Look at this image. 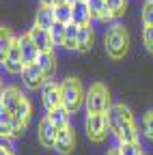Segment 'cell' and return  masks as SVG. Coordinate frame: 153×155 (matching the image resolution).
<instances>
[{"mask_svg":"<svg viewBox=\"0 0 153 155\" xmlns=\"http://www.w3.org/2000/svg\"><path fill=\"white\" fill-rule=\"evenodd\" d=\"M127 45H129V37H127V30L123 26H112L110 32L106 35V52L110 58H123L125 52H127Z\"/></svg>","mask_w":153,"mask_h":155,"instance_id":"1","label":"cell"},{"mask_svg":"<svg viewBox=\"0 0 153 155\" xmlns=\"http://www.w3.org/2000/svg\"><path fill=\"white\" fill-rule=\"evenodd\" d=\"M61 93H63V108H67L71 114L80 108V104L86 97L80 86V80H75V78H67L61 82Z\"/></svg>","mask_w":153,"mask_h":155,"instance_id":"2","label":"cell"},{"mask_svg":"<svg viewBox=\"0 0 153 155\" xmlns=\"http://www.w3.org/2000/svg\"><path fill=\"white\" fill-rule=\"evenodd\" d=\"M84 104H86V112L88 114H95V112H108V108L112 106L110 104V95H108V88L104 84H93L84 97Z\"/></svg>","mask_w":153,"mask_h":155,"instance_id":"3","label":"cell"},{"mask_svg":"<svg viewBox=\"0 0 153 155\" xmlns=\"http://www.w3.org/2000/svg\"><path fill=\"white\" fill-rule=\"evenodd\" d=\"M84 127H86L88 138H91V140H95V142L104 140V138H106V134H108V131H112V127H110V123H108V114H106V112H95V114H88V116H86Z\"/></svg>","mask_w":153,"mask_h":155,"instance_id":"4","label":"cell"},{"mask_svg":"<svg viewBox=\"0 0 153 155\" xmlns=\"http://www.w3.org/2000/svg\"><path fill=\"white\" fill-rule=\"evenodd\" d=\"M41 97H43V106L45 110H54V108H58L63 106V93H61V84H56L54 80H48L43 82L41 86Z\"/></svg>","mask_w":153,"mask_h":155,"instance_id":"5","label":"cell"},{"mask_svg":"<svg viewBox=\"0 0 153 155\" xmlns=\"http://www.w3.org/2000/svg\"><path fill=\"white\" fill-rule=\"evenodd\" d=\"M22 80H24V86L28 91H41L43 82L48 80V75L41 71V67L32 63V65H26L24 71H22Z\"/></svg>","mask_w":153,"mask_h":155,"instance_id":"6","label":"cell"},{"mask_svg":"<svg viewBox=\"0 0 153 155\" xmlns=\"http://www.w3.org/2000/svg\"><path fill=\"white\" fill-rule=\"evenodd\" d=\"M108 123H110V127H112V134H117L121 127H125L127 123H134V119H131V112L125 108V106H110L108 108Z\"/></svg>","mask_w":153,"mask_h":155,"instance_id":"7","label":"cell"},{"mask_svg":"<svg viewBox=\"0 0 153 155\" xmlns=\"http://www.w3.org/2000/svg\"><path fill=\"white\" fill-rule=\"evenodd\" d=\"M37 136H39V142L45 149H54L56 147V136H58V127L45 116V119L39 123V127H37Z\"/></svg>","mask_w":153,"mask_h":155,"instance_id":"8","label":"cell"},{"mask_svg":"<svg viewBox=\"0 0 153 155\" xmlns=\"http://www.w3.org/2000/svg\"><path fill=\"white\" fill-rule=\"evenodd\" d=\"M28 35H30L32 41H35V45L39 48V52H52L54 50V41H52V35H50L48 28H41V26L35 24Z\"/></svg>","mask_w":153,"mask_h":155,"instance_id":"9","label":"cell"},{"mask_svg":"<svg viewBox=\"0 0 153 155\" xmlns=\"http://www.w3.org/2000/svg\"><path fill=\"white\" fill-rule=\"evenodd\" d=\"M73 144H75V136H73V129L67 125V127H61L58 129V136H56V151L61 155H67L73 151Z\"/></svg>","mask_w":153,"mask_h":155,"instance_id":"10","label":"cell"},{"mask_svg":"<svg viewBox=\"0 0 153 155\" xmlns=\"http://www.w3.org/2000/svg\"><path fill=\"white\" fill-rule=\"evenodd\" d=\"M91 9H88V0H78L71 5V22H75L78 26L91 24Z\"/></svg>","mask_w":153,"mask_h":155,"instance_id":"11","label":"cell"},{"mask_svg":"<svg viewBox=\"0 0 153 155\" xmlns=\"http://www.w3.org/2000/svg\"><path fill=\"white\" fill-rule=\"evenodd\" d=\"M20 50H22L24 65H32V63H37V58H39V48L35 45V41L30 39V35H24V37L20 39Z\"/></svg>","mask_w":153,"mask_h":155,"instance_id":"12","label":"cell"},{"mask_svg":"<svg viewBox=\"0 0 153 155\" xmlns=\"http://www.w3.org/2000/svg\"><path fill=\"white\" fill-rule=\"evenodd\" d=\"M22 99H24V95L17 91V88H5L2 95H0V106L7 108L9 112H13L17 106L22 104Z\"/></svg>","mask_w":153,"mask_h":155,"instance_id":"13","label":"cell"},{"mask_svg":"<svg viewBox=\"0 0 153 155\" xmlns=\"http://www.w3.org/2000/svg\"><path fill=\"white\" fill-rule=\"evenodd\" d=\"M56 22V17H54V9L52 7H39V11H37V17H35V24L37 26H41V28H52V24Z\"/></svg>","mask_w":153,"mask_h":155,"instance_id":"14","label":"cell"},{"mask_svg":"<svg viewBox=\"0 0 153 155\" xmlns=\"http://www.w3.org/2000/svg\"><path fill=\"white\" fill-rule=\"evenodd\" d=\"M69 110L67 108H63V106H58V108H54V110H48V119L56 125V127H67L69 125Z\"/></svg>","mask_w":153,"mask_h":155,"instance_id":"15","label":"cell"},{"mask_svg":"<svg viewBox=\"0 0 153 155\" xmlns=\"http://www.w3.org/2000/svg\"><path fill=\"white\" fill-rule=\"evenodd\" d=\"M78 35H80V26L75 22H69L67 28H65V43H63V48L78 50Z\"/></svg>","mask_w":153,"mask_h":155,"instance_id":"16","label":"cell"},{"mask_svg":"<svg viewBox=\"0 0 153 155\" xmlns=\"http://www.w3.org/2000/svg\"><path fill=\"white\" fill-rule=\"evenodd\" d=\"M93 45V28L91 24L80 26V35H78V52H88Z\"/></svg>","mask_w":153,"mask_h":155,"instance_id":"17","label":"cell"},{"mask_svg":"<svg viewBox=\"0 0 153 155\" xmlns=\"http://www.w3.org/2000/svg\"><path fill=\"white\" fill-rule=\"evenodd\" d=\"M37 65H39V67H41V71L50 78V75H52V71L56 69V58H54V54H52V52H39Z\"/></svg>","mask_w":153,"mask_h":155,"instance_id":"18","label":"cell"},{"mask_svg":"<svg viewBox=\"0 0 153 155\" xmlns=\"http://www.w3.org/2000/svg\"><path fill=\"white\" fill-rule=\"evenodd\" d=\"M114 136L119 138V142H138V131H136V125H134V123H127Z\"/></svg>","mask_w":153,"mask_h":155,"instance_id":"19","label":"cell"},{"mask_svg":"<svg viewBox=\"0 0 153 155\" xmlns=\"http://www.w3.org/2000/svg\"><path fill=\"white\" fill-rule=\"evenodd\" d=\"M52 9H54L56 22H63V24H69L71 22V5L69 2H56Z\"/></svg>","mask_w":153,"mask_h":155,"instance_id":"20","label":"cell"},{"mask_svg":"<svg viewBox=\"0 0 153 155\" xmlns=\"http://www.w3.org/2000/svg\"><path fill=\"white\" fill-rule=\"evenodd\" d=\"M65 28H67V24H63V22H54V24H52L50 35H52L54 45H63V43H65Z\"/></svg>","mask_w":153,"mask_h":155,"instance_id":"21","label":"cell"},{"mask_svg":"<svg viewBox=\"0 0 153 155\" xmlns=\"http://www.w3.org/2000/svg\"><path fill=\"white\" fill-rule=\"evenodd\" d=\"M88 9L93 19H101L108 7H106V0H88Z\"/></svg>","mask_w":153,"mask_h":155,"instance_id":"22","label":"cell"},{"mask_svg":"<svg viewBox=\"0 0 153 155\" xmlns=\"http://www.w3.org/2000/svg\"><path fill=\"white\" fill-rule=\"evenodd\" d=\"M119 151L121 155H142L138 142H119Z\"/></svg>","mask_w":153,"mask_h":155,"instance_id":"23","label":"cell"},{"mask_svg":"<svg viewBox=\"0 0 153 155\" xmlns=\"http://www.w3.org/2000/svg\"><path fill=\"white\" fill-rule=\"evenodd\" d=\"M13 41H15V39H13V37H9V32L5 30V32H2V39H0V58H2V61H5V56L9 54V50H11Z\"/></svg>","mask_w":153,"mask_h":155,"instance_id":"24","label":"cell"},{"mask_svg":"<svg viewBox=\"0 0 153 155\" xmlns=\"http://www.w3.org/2000/svg\"><path fill=\"white\" fill-rule=\"evenodd\" d=\"M2 65H5V69H7L9 73H13V75L22 73V71H24V67H26L22 61H9V58H5V61H2Z\"/></svg>","mask_w":153,"mask_h":155,"instance_id":"25","label":"cell"},{"mask_svg":"<svg viewBox=\"0 0 153 155\" xmlns=\"http://www.w3.org/2000/svg\"><path fill=\"white\" fill-rule=\"evenodd\" d=\"M106 7L114 13V17L117 15H121L123 11H125V7H127V0H106Z\"/></svg>","mask_w":153,"mask_h":155,"instance_id":"26","label":"cell"},{"mask_svg":"<svg viewBox=\"0 0 153 155\" xmlns=\"http://www.w3.org/2000/svg\"><path fill=\"white\" fill-rule=\"evenodd\" d=\"M142 24L153 26V2H149V0L142 5Z\"/></svg>","mask_w":153,"mask_h":155,"instance_id":"27","label":"cell"},{"mask_svg":"<svg viewBox=\"0 0 153 155\" xmlns=\"http://www.w3.org/2000/svg\"><path fill=\"white\" fill-rule=\"evenodd\" d=\"M142 131H145V136H147L149 140H153V112L147 114V119L142 123Z\"/></svg>","mask_w":153,"mask_h":155,"instance_id":"28","label":"cell"},{"mask_svg":"<svg viewBox=\"0 0 153 155\" xmlns=\"http://www.w3.org/2000/svg\"><path fill=\"white\" fill-rule=\"evenodd\" d=\"M142 41H145L147 50L153 52V26H145V30H142Z\"/></svg>","mask_w":153,"mask_h":155,"instance_id":"29","label":"cell"},{"mask_svg":"<svg viewBox=\"0 0 153 155\" xmlns=\"http://www.w3.org/2000/svg\"><path fill=\"white\" fill-rule=\"evenodd\" d=\"M43 7H54V0H39Z\"/></svg>","mask_w":153,"mask_h":155,"instance_id":"30","label":"cell"},{"mask_svg":"<svg viewBox=\"0 0 153 155\" xmlns=\"http://www.w3.org/2000/svg\"><path fill=\"white\" fill-rule=\"evenodd\" d=\"M108 155H121V151H119V147H117V149H112V151H108Z\"/></svg>","mask_w":153,"mask_h":155,"instance_id":"31","label":"cell"},{"mask_svg":"<svg viewBox=\"0 0 153 155\" xmlns=\"http://www.w3.org/2000/svg\"><path fill=\"white\" fill-rule=\"evenodd\" d=\"M56 2H67V0H54V5H56Z\"/></svg>","mask_w":153,"mask_h":155,"instance_id":"32","label":"cell"},{"mask_svg":"<svg viewBox=\"0 0 153 155\" xmlns=\"http://www.w3.org/2000/svg\"><path fill=\"white\" fill-rule=\"evenodd\" d=\"M67 2H69V5H73V2H78V0H67Z\"/></svg>","mask_w":153,"mask_h":155,"instance_id":"33","label":"cell"}]
</instances>
